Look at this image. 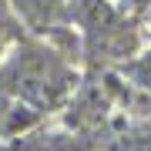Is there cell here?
Masks as SVG:
<instances>
[{"instance_id": "obj_1", "label": "cell", "mask_w": 151, "mask_h": 151, "mask_svg": "<svg viewBox=\"0 0 151 151\" xmlns=\"http://www.w3.org/2000/svg\"><path fill=\"white\" fill-rule=\"evenodd\" d=\"M14 10L37 30H47L64 17V0H10Z\"/></svg>"}, {"instance_id": "obj_2", "label": "cell", "mask_w": 151, "mask_h": 151, "mask_svg": "<svg viewBox=\"0 0 151 151\" xmlns=\"http://www.w3.org/2000/svg\"><path fill=\"white\" fill-rule=\"evenodd\" d=\"M138 77H141V81H145V84L151 87V54H148V57L138 64Z\"/></svg>"}]
</instances>
